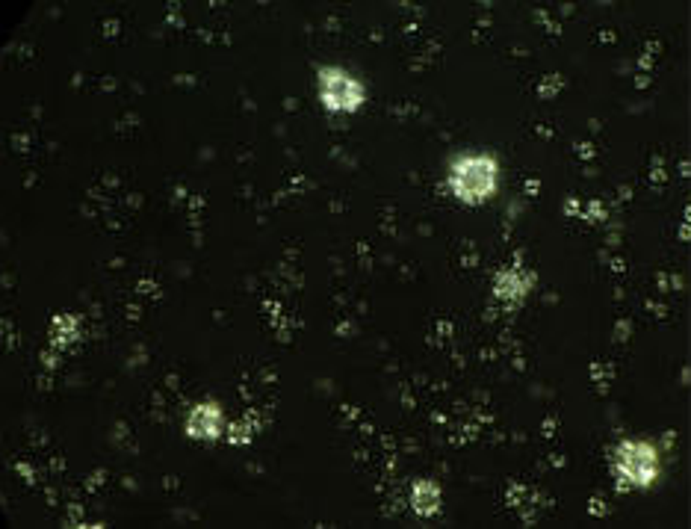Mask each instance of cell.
Returning a JSON list of instances; mask_svg holds the SVG:
<instances>
[{"mask_svg": "<svg viewBox=\"0 0 691 529\" xmlns=\"http://www.w3.org/2000/svg\"><path fill=\"white\" fill-rule=\"evenodd\" d=\"M618 473L624 476L627 485L650 488L659 476V453L653 450V444L624 441L618 447Z\"/></svg>", "mask_w": 691, "mask_h": 529, "instance_id": "7a4b0ae2", "label": "cell"}, {"mask_svg": "<svg viewBox=\"0 0 691 529\" xmlns=\"http://www.w3.org/2000/svg\"><path fill=\"white\" fill-rule=\"evenodd\" d=\"M500 184V169L494 157L485 154H470L452 163L449 169V187L452 193L467 204H482L497 193Z\"/></svg>", "mask_w": 691, "mask_h": 529, "instance_id": "6da1fadb", "label": "cell"}, {"mask_svg": "<svg viewBox=\"0 0 691 529\" xmlns=\"http://www.w3.org/2000/svg\"><path fill=\"white\" fill-rule=\"evenodd\" d=\"M438 503H440L438 485H432V482H420V485L414 488V506H417V512H423V515L438 512Z\"/></svg>", "mask_w": 691, "mask_h": 529, "instance_id": "277c9868", "label": "cell"}, {"mask_svg": "<svg viewBox=\"0 0 691 529\" xmlns=\"http://www.w3.org/2000/svg\"><path fill=\"white\" fill-rule=\"evenodd\" d=\"M319 95H322L325 107H331V110H358L364 101L361 83L352 80L346 71H337V68H325L319 74Z\"/></svg>", "mask_w": 691, "mask_h": 529, "instance_id": "3957f363", "label": "cell"}]
</instances>
